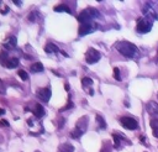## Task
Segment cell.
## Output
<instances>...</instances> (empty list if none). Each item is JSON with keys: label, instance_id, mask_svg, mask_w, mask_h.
<instances>
[{"label": "cell", "instance_id": "obj_31", "mask_svg": "<svg viewBox=\"0 0 158 152\" xmlns=\"http://www.w3.org/2000/svg\"><path fill=\"white\" fill-rule=\"evenodd\" d=\"M4 114H5V110H4V109H0V116H3Z\"/></svg>", "mask_w": 158, "mask_h": 152}, {"label": "cell", "instance_id": "obj_15", "mask_svg": "<svg viewBox=\"0 0 158 152\" xmlns=\"http://www.w3.org/2000/svg\"><path fill=\"white\" fill-rule=\"evenodd\" d=\"M59 152H74V147L73 145L70 143H62L61 146L58 147Z\"/></svg>", "mask_w": 158, "mask_h": 152}, {"label": "cell", "instance_id": "obj_2", "mask_svg": "<svg viewBox=\"0 0 158 152\" xmlns=\"http://www.w3.org/2000/svg\"><path fill=\"white\" fill-rule=\"evenodd\" d=\"M152 26H153V19L151 16H148V15H146V16L141 17L140 20H138L136 30L140 33H147L151 31Z\"/></svg>", "mask_w": 158, "mask_h": 152}, {"label": "cell", "instance_id": "obj_22", "mask_svg": "<svg viewBox=\"0 0 158 152\" xmlns=\"http://www.w3.org/2000/svg\"><path fill=\"white\" fill-rule=\"evenodd\" d=\"M83 135V132L80 131V130H78V129H76L74 127L73 130H72V132H70V136L73 137V139H79Z\"/></svg>", "mask_w": 158, "mask_h": 152}, {"label": "cell", "instance_id": "obj_11", "mask_svg": "<svg viewBox=\"0 0 158 152\" xmlns=\"http://www.w3.org/2000/svg\"><path fill=\"white\" fill-rule=\"evenodd\" d=\"M146 109L149 114L152 115H158V104L155 103V102H149L147 103V105H146Z\"/></svg>", "mask_w": 158, "mask_h": 152}, {"label": "cell", "instance_id": "obj_8", "mask_svg": "<svg viewBox=\"0 0 158 152\" xmlns=\"http://www.w3.org/2000/svg\"><path fill=\"white\" fill-rule=\"evenodd\" d=\"M112 139H114V147H115V148H120V145L123 143V141H126V142L129 143V145H131V142L126 139L125 136L120 135V133H118V132H114V133H112Z\"/></svg>", "mask_w": 158, "mask_h": 152}, {"label": "cell", "instance_id": "obj_1", "mask_svg": "<svg viewBox=\"0 0 158 152\" xmlns=\"http://www.w3.org/2000/svg\"><path fill=\"white\" fill-rule=\"evenodd\" d=\"M115 48L118 50L122 56L127 58H137L140 56V51L135 46L133 43L127 42V41H121V42H116Z\"/></svg>", "mask_w": 158, "mask_h": 152}, {"label": "cell", "instance_id": "obj_32", "mask_svg": "<svg viewBox=\"0 0 158 152\" xmlns=\"http://www.w3.org/2000/svg\"><path fill=\"white\" fill-rule=\"evenodd\" d=\"M61 53H62L63 56H66V57H68V53H66V52H64V51H61Z\"/></svg>", "mask_w": 158, "mask_h": 152}, {"label": "cell", "instance_id": "obj_13", "mask_svg": "<svg viewBox=\"0 0 158 152\" xmlns=\"http://www.w3.org/2000/svg\"><path fill=\"white\" fill-rule=\"evenodd\" d=\"M44 51H46L47 53H57V52H61L59 48L56 46L54 43H51V42H48L46 46H44Z\"/></svg>", "mask_w": 158, "mask_h": 152}, {"label": "cell", "instance_id": "obj_12", "mask_svg": "<svg viewBox=\"0 0 158 152\" xmlns=\"http://www.w3.org/2000/svg\"><path fill=\"white\" fill-rule=\"evenodd\" d=\"M33 115H35L36 117H42L43 115H44V109H43V106L41 105V104H35V109H33Z\"/></svg>", "mask_w": 158, "mask_h": 152}, {"label": "cell", "instance_id": "obj_17", "mask_svg": "<svg viewBox=\"0 0 158 152\" xmlns=\"http://www.w3.org/2000/svg\"><path fill=\"white\" fill-rule=\"evenodd\" d=\"M7 68H15V67H17L19 66V58H9L7 59V62H6V64H5Z\"/></svg>", "mask_w": 158, "mask_h": 152}, {"label": "cell", "instance_id": "obj_4", "mask_svg": "<svg viewBox=\"0 0 158 152\" xmlns=\"http://www.w3.org/2000/svg\"><path fill=\"white\" fill-rule=\"evenodd\" d=\"M120 124L127 130H136L138 127V124L136 121V119L130 117V116H122L120 119Z\"/></svg>", "mask_w": 158, "mask_h": 152}, {"label": "cell", "instance_id": "obj_28", "mask_svg": "<svg viewBox=\"0 0 158 152\" xmlns=\"http://www.w3.org/2000/svg\"><path fill=\"white\" fill-rule=\"evenodd\" d=\"M0 93H1V94H4V93H5V87H4L1 79H0Z\"/></svg>", "mask_w": 158, "mask_h": 152}, {"label": "cell", "instance_id": "obj_33", "mask_svg": "<svg viewBox=\"0 0 158 152\" xmlns=\"http://www.w3.org/2000/svg\"><path fill=\"white\" fill-rule=\"evenodd\" d=\"M89 94L90 95H94V90H93V89H90V90H89Z\"/></svg>", "mask_w": 158, "mask_h": 152}, {"label": "cell", "instance_id": "obj_23", "mask_svg": "<svg viewBox=\"0 0 158 152\" xmlns=\"http://www.w3.org/2000/svg\"><path fill=\"white\" fill-rule=\"evenodd\" d=\"M7 53L6 52H1L0 53V63H1V66H5L6 64V62H7Z\"/></svg>", "mask_w": 158, "mask_h": 152}, {"label": "cell", "instance_id": "obj_6", "mask_svg": "<svg viewBox=\"0 0 158 152\" xmlns=\"http://www.w3.org/2000/svg\"><path fill=\"white\" fill-rule=\"evenodd\" d=\"M36 95L39 99H41L42 102L46 103L51 98V89L50 88H39L36 92Z\"/></svg>", "mask_w": 158, "mask_h": 152}, {"label": "cell", "instance_id": "obj_20", "mask_svg": "<svg viewBox=\"0 0 158 152\" xmlns=\"http://www.w3.org/2000/svg\"><path fill=\"white\" fill-rule=\"evenodd\" d=\"M82 85L84 88H86V87H92L93 85V79L92 78H89V77H84L82 79Z\"/></svg>", "mask_w": 158, "mask_h": 152}, {"label": "cell", "instance_id": "obj_21", "mask_svg": "<svg viewBox=\"0 0 158 152\" xmlns=\"http://www.w3.org/2000/svg\"><path fill=\"white\" fill-rule=\"evenodd\" d=\"M96 121H98V124H99V129H105V127H106V122H105V120L100 116V115H96Z\"/></svg>", "mask_w": 158, "mask_h": 152}, {"label": "cell", "instance_id": "obj_30", "mask_svg": "<svg viewBox=\"0 0 158 152\" xmlns=\"http://www.w3.org/2000/svg\"><path fill=\"white\" fill-rule=\"evenodd\" d=\"M140 140H141V143H143L145 146H147V142H146V137L145 136H140Z\"/></svg>", "mask_w": 158, "mask_h": 152}, {"label": "cell", "instance_id": "obj_5", "mask_svg": "<svg viewBox=\"0 0 158 152\" xmlns=\"http://www.w3.org/2000/svg\"><path fill=\"white\" fill-rule=\"evenodd\" d=\"M96 24L94 21L88 22V24H83L79 26V36H85L88 33L94 32V30H96Z\"/></svg>", "mask_w": 158, "mask_h": 152}, {"label": "cell", "instance_id": "obj_29", "mask_svg": "<svg viewBox=\"0 0 158 152\" xmlns=\"http://www.w3.org/2000/svg\"><path fill=\"white\" fill-rule=\"evenodd\" d=\"M0 126H9V122H7L6 120H4V119H1V120H0Z\"/></svg>", "mask_w": 158, "mask_h": 152}, {"label": "cell", "instance_id": "obj_9", "mask_svg": "<svg viewBox=\"0 0 158 152\" xmlns=\"http://www.w3.org/2000/svg\"><path fill=\"white\" fill-rule=\"evenodd\" d=\"M78 21L80 22V25L83 24H88V22H92L93 21V16L89 14L88 10H83L78 16Z\"/></svg>", "mask_w": 158, "mask_h": 152}, {"label": "cell", "instance_id": "obj_34", "mask_svg": "<svg viewBox=\"0 0 158 152\" xmlns=\"http://www.w3.org/2000/svg\"><path fill=\"white\" fill-rule=\"evenodd\" d=\"M14 3H16V4H17V5H19V6H20V5H21V1H19V0H17V1H14Z\"/></svg>", "mask_w": 158, "mask_h": 152}, {"label": "cell", "instance_id": "obj_14", "mask_svg": "<svg viewBox=\"0 0 158 152\" xmlns=\"http://www.w3.org/2000/svg\"><path fill=\"white\" fill-rule=\"evenodd\" d=\"M30 70H31L32 73H41L43 70V64L41 62H35L30 67Z\"/></svg>", "mask_w": 158, "mask_h": 152}, {"label": "cell", "instance_id": "obj_24", "mask_svg": "<svg viewBox=\"0 0 158 152\" xmlns=\"http://www.w3.org/2000/svg\"><path fill=\"white\" fill-rule=\"evenodd\" d=\"M17 74H19V77H20L22 80H27V79H29V74L26 73L24 69H20V70L17 72Z\"/></svg>", "mask_w": 158, "mask_h": 152}, {"label": "cell", "instance_id": "obj_19", "mask_svg": "<svg viewBox=\"0 0 158 152\" xmlns=\"http://www.w3.org/2000/svg\"><path fill=\"white\" fill-rule=\"evenodd\" d=\"M54 11H58V13H59V11H66V13H68V14H72V13H70V9L66 5V4H61V5L56 6Z\"/></svg>", "mask_w": 158, "mask_h": 152}, {"label": "cell", "instance_id": "obj_18", "mask_svg": "<svg viewBox=\"0 0 158 152\" xmlns=\"http://www.w3.org/2000/svg\"><path fill=\"white\" fill-rule=\"evenodd\" d=\"M112 145L110 141H104V143H103V147H101V151L100 152H111L112 151Z\"/></svg>", "mask_w": 158, "mask_h": 152}, {"label": "cell", "instance_id": "obj_26", "mask_svg": "<svg viewBox=\"0 0 158 152\" xmlns=\"http://www.w3.org/2000/svg\"><path fill=\"white\" fill-rule=\"evenodd\" d=\"M114 77H115V79L116 80H121V76H120V69L119 68H116V67H115V68H114Z\"/></svg>", "mask_w": 158, "mask_h": 152}, {"label": "cell", "instance_id": "obj_35", "mask_svg": "<svg viewBox=\"0 0 158 152\" xmlns=\"http://www.w3.org/2000/svg\"><path fill=\"white\" fill-rule=\"evenodd\" d=\"M157 98H158V94H157Z\"/></svg>", "mask_w": 158, "mask_h": 152}, {"label": "cell", "instance_id": "obj_25", "mask_svg": "<svg viewBox=\"0 0 158 152\" xmlns=\"http://www.w3.org/2000/svg\"><path fill=\"white\" fill-rule=\"evenodd\" d=\"M74 106V104L72 102V99H70V95H69V98H68V103H67V105L64 108H62L61 111H66V110H68V109H72V108Z\"/></svg>", "mask_w": 158, "mask_h": 152}, {"label": "cell", "instance_id": "obj_27", "mask_svg": "<svg viewBox=\"0 0 158 152\" xmlns=\"http://www.w3.org/2000/svg\"><path fill=\"white\" fill-rule=\"evenodd\" d=\"M29 20L32 21V22H35V20H36V11H32V13L29 15Z\"/></svg>", "mask_w": 158, "mask_h": 152}, {"label": "cell", "instance_id": "obj_3", "mask_svg": "<svg viewBox=\"0 0 158 152\" xmlns=\"http://www.w3.org/2000/svg\"><path fill=\"white\" fill-rule=\"evenodd\" d=\"M100 58H101L100 52L94 50V48H88V51L85 52V61H86V63H89V64L96 63Z\"/></svg>", "mask_w": 158, "mask_h": 152}, {"label": "cell", "instance_id": "obj_10", "mask_svg": "<svg viewBox=\"0 0 158 152\" xmlns=\"http://www.w3.org/2000/svg\"><path fill=\"white\" fill-rule=\"evenodd\" d=\"M89 119H88V116H83V117H80L79 120L77 121V125H76V129H78V130H80V131L84 133L85 131H86V129H88V124H89Z\"/></svg>", "mask_w": 158, "mask_h": 152}, {"label": "cell", "instance_id": "obj_16", "mask_svg": "<svg viewBox=\"0 0 158 152\" xmlns=\"http://www.w3.org/2000/svg\"><path fill=\"white\" fill-rule=\"evenodd\" d=\"M149 125H151V127L153 130V136L157 137L158 139V119H152L151 122H149Z\"/></svg>", "mask_w": 158, "mask_h": 152}, {"label": "cell", "instance_id": "obj_7", "mask_svg": "<svg viewBox=\"0 0 158 152\" xmlns=\"http://www.w3.org/2000/svg\"><path fill=\"white\" fill-rule=\"evenodd\" d=\"M16 44H17L16 37L9 36V37H6V38L4 40V42H3V48H5L6 51H13L14 48L16 47Z\"/></svg>", "mask_w": 158, "mask_h": 152}]
</instances>
